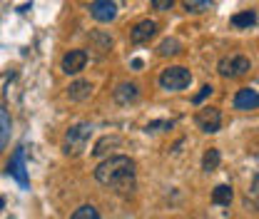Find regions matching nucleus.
I'll use <instances>...</instances> for the list:
<instances>
[{"label":"nucleus","instance_id":"nucleus-1","mask_svg":"<svg viewBox=\"0 0 259 219\" xmlns=\"http://www.w3.org/2000/svg\"><path fill=\"white\" fill-rule=\"evenodd\" d=\"M95 180L102 187H110L120 194H130L135 189V162L125 155L107 157L95 169Z\"/></svg>","mask_w":259,"mask_h":219},{"label":"nucleus","instance_id":"nucleus-2","mask_svg":"<svg viewBox=\"0 0 259 219\" xmlns=\"http://www.w3.org/2000/svg\"><path fill=\"white\" fill-rule=\"evenodd\" d=\"M90 135H93V125H88V122H80V125L70 127V129L65 132L63 152L67 157L82 155V152H85V147H88V140H90Z\"/></svg>","mask_w":259,"mask_h":219},{"label":"nucleus","instance_id":"nucleus-3","mask_svg":"<svg viewBox=\"0 0 259 219\" xmlns=\"http://www.w3.org/2000/svg\"><path fill=\"white\" fill-rule=\"evenodd\" d=\"M190 82H192V72L187 67H182V65L167 67V70H162V75H160V87L167 90V93H180Z\"/></svg>","mask_w":259,"mask_h":219},{"label":"nucleus","instance_id":"nucleus-4","mask_svg":"<svg viewBox=\"0 0 259 219\" xmlns=\"http://www.w3.org/2000/svg\"><path fill=\"white\" fill-rule=\"evenodd\" d=\"M249 58H244V55H229V58H222L220 65H217V72L222 75V77H229V80H234V77H244L247 72H249Z\"/></svg>","mask_w":259,"mask_h":219},{"label":"nucleus","instance_id":"nucleus-5","mask_svg":"<svg viewBox=\"0 0 259 219\" xmlns=\"http://www.w3.org/2000/svg\"><path fill=\"white\" fill-rule=\"evenodd\" d=\"M194 122H197V127H199L202 132L214 135V132H220V127H222V112H220L217 107H202V110L197 112Z\"/></svg>","mask_w":259,"mask_h":219},{"label":"nucleus","instance_id":"nucleus-6","mask_svg":"<svg viewBox=\"0 0 259 219\" xmlns=\"http://www.w3.org/2000/svg\"><path fill=\"white\" fill-rule=\"evenodd\" d=\"M85 65H88V53L85 50H70V53L63 55L60 67H63L65 75H77V72L85 70Z\"/></svg>","mask_w":259,"mask_h":219},{"label":"nucleus","instance_id":"nucleus-7","mask_svg":"<svg viewBox=\"0 0 259 219\" xmlns=\"http://www.w3.org/2000/svg\"><path fill=\"white\" fill-rule=\"evenodd\" d=\"M90 15L97 23H112L117 18V5L112 0H93L90 3Z\"/></svg>","mask_w":259,"mask_h":219},{"label":"nucleus","instance_id":"nucleus-8","mask_svg":"<svg viewBox=\"0 0 259 219\" xmlns=\"http://www.w3.org/2000/svg\"><path fill=\"white\" fill-rule=\"evenodd\" d=\"M155 32H157V23L155 20H140L130 32V40L135 45H145V42H150L155 37Z\"/></svg>","mask_w":259,"mask_h":219},{"label":"nucleus","instance_id":"nucleus-9","mask_svg":"<svg viewBox=\"0 0 259 219\" xmlns=\"http://www.w3.org/2000/svg\"><path fill=\"white\" fill-rule=\"evenodd\" d=\"M8 172L20 182V187L23 189L28 187V172H25V152H23V147H18L15 155H13V159L8 162Z\"/></svg>","mask_w":259,"mask_h":219},{"label":"nucleus","instance_id":"nucleus-10","mask_svg":"<svg viewBox=\"0 0 259 219\" xmlns=\"http://www.w3.org/2000/svg\"><path fill=\"white\" fill-rule=\"evenodd\" d=\"M234 110L249 112V110H259V93L252 87H242L234 95Z\"/></svg>","mask_w":259,"mask_h":219},{"label":"nucleus","instance_id":"nucleus-11","mask_svg":"<svg viewBox=\"0 0 259 219\" xmlns=\"http://www.w3.org/2000/svg\"><path fill=\"white\" fill-rule=\"evenodd\" d=\"M90 50L95 53L97 58H105V55L112 50V37H110L105 30L90 32Z\"/></svg>","mask_w":259,"mask_h":219},{"label":"nucleus","instance_id":"nucleus-12","mask_svg":"<svg viewBox=\"0 0 259 219\" xmlns=\"http://www.w3.org/2000/svg\"><path fill=\"white\" fill-rule=\"evenodd\" d=\"M140 97V87L135 82H120L117 90H115V102L117 105H130Z\"/></svg>","mask_w":259,"mask_h":219},{"label":"nucleus","instance_id":"nucleus-13","mask_svg":"<svg viewBox=\"0 0 259 219\" xmlns=\"http://www.w3.org/2000/svg\"><path fill=\"white\" fill-rule=\"evenodd\" d=\"M93 93V85L88 82V80H77V82H72L70 87H67V97L72 100V102H82V100H88Z\"/></svg>","mask_w":259,"mask_h":219},{"label":"nucleus","instance_id":"nucleus-14","mask_svg":"<svg viewBox=\"0 0 259 219\" xmlns=\"http://www.w3.org/2000/svg\"><path fill=\"white\" fill-rule=\"evenodd\" d=\"M10 129H13V120H10V112L5 107H0V155L10 140Z\"/></svg>","mask_w":259,"mask_h":219},{"label":"nucleus","instance_id":"nucleus-15","mask_svg":"<svg viewBox=\"0 0 259 219\" xmlns=\"http://www.w3.org/2000/svg\"><path fill=\"white\" fill-rule=\"evenodd\" d=\"M229 23H232L234 28H252V25H257V13H254V10H242V13L232 15Z\"/></svg>","mask_w":259,"mask_h":219},{"label":"nucleus","instance_id":"nucleus-16","mask_svg":"<svg viewBox=\"0 0 259 219\" xmlns=\"http://www.w3.org/2000/svg\"><path fill=\"white\" fill-rule=\"evenodd\" d=\"M232 197H234V192H232L229 185H217V187L212 189V202L220 204V207H229Z\"/></svg>","mask_w":259,"mask_h":219},{"label":"nucleus","instance_id":"nucleus-17","mask_svg":"<svg viewBox=\"0 0 259 219\" xmlns=\"http://www.w3.org/2000/svg\"><path fill=\"white\" fill-rule=\"evenodd\" d=\"M182 50V42L177 40V37H167V40H162L160 48H157V55L162 58H169V55H177Z\"/></svg>","mask_w":259,"mask_h":219},{"label":"nucleus","instance_id":"nucleus-18","mask_svg":"<svg viewBox=\"0 0 259 219\" xmlns=\"http://www.w3.org/2000/svg\"><path fill=\"white\" fill-rule=\"evenodd\" d=\"M122 145V140L120 137H102L100 142L95 145V150H93V155L95 157H102V155H107L112 147H120Z\"/></svg>","mask_w":259,"mask_h":219},{"label":"nucleus","instance_id":"nucleus-19","mask_svg":"<svg viewBox=\"0 0 259 219\" xmlns=\"http://www.w3.org/2000/svg\"><path fill=\"white\" fill-rule=\"evenodd\" d=\"M220 159H222V157H220V150H214V147L207 150L204 157H202V169H207V172L217 169V167H220Z\"/></svg>","mask_w":259,"mask_h":219},{"label":"nucleus","instance_id":"nucleus-20","mask_svg":"<svg viewBox=\"0 0 259 219\" xmlns=\"http://www.w3.org/2000/svg\"><path fill=\"white\" fill-rule=\"evenodd\" d=\"M72 219H100V212H97L93 204H82L80 209H75Z\"/></svg>","mask_w":259,"mask_h":219},{"label":"nucleus","instance_id":"nucleus-21","mask_svg":"<svg viewBox=\"0 0 259 219\" xmlns=\"http://www.w3.org/2000/svg\"><path fill=\"white\" fill-rule=\"evenodd\" d=\"M212 93H214V87H212V85H202V90L192 97V102H194V105H202V102H204V100H207Z\"/></svg>","mask_w":259,"mask_h":219},{"label":"nucleus","instance_id":"nucleus-22","mask_svg":"<svg viewBox=\"0 0 259 219\" xmlns=\"http://www.w3.org/2000/svg\"><path fill=\"white\" fill-rule=\"evenodd\" d=\"M207 3H209V0H182L185 10H190V13H199V10H202Z\"/></svg>","mask_w":259,"mask_h":219},{"label":"nucleus","instance_id":"nucleus-23","mask_svg":"<svg viewBox=\"0 0 259 219\" xmlns=\"http://www.w3.org/2000/svg\"><path fill=\"white\" fill-rule=\"evenodd\" d=\"M172 5H175V0H152V8L160 10V13H167Z\"/></svg>","mask_w":259,"mask_h":219},{"label":"nucleus","instance_id":"nucleus-24","mask_svg":"<svg viewBox=\"0 0 259 219\" xmlns=\"http://www.w3.org/2000/svg\"><path fill=\"white\" fill-rule=\"evenodd\" d=\"M249 197L254 199V204H259V174H254V182H252V189H249Z\"/></svg>","mask_w":259,"mask_h":219},{"label":"nucleus","instance_id":"nucleus-25","mask_svg":"<svg viewBox=\"0 0 259 219\" xmlns=\"http://www.w3.org/2000/svg\"><path fill=\"white\" fill-rule=\"evenodd\" d=\"M160 127H172V122H150V125H147V132H157Z\"/></svg>","mask_w":259,"mask_h":219},{"label":"nucleus","instance_id":"nucleus-26","mask_svg":"<svg viewBox=\"0 0 259 219\" xmlns=\"http://www.w3.org/2000/svg\"><path fill=\"white\" fill-rule=\"evenodd\" d=\"M132 67H135V70H142V60H140V58H135V60H132Z\"/></svg>","mask_w":259,"mask_h":219},{"label":"nucleus","instance_id":"nucleus-27","mask_svg":"<svg viewBox=\"0 0 259 219\" xmlns=\"http://www.w3.org/2000/svg\"><path fill=\"white\" fill-rule=\"evenodd\" d=\"M3 209H5V199L0 197V212H3Z\"/></svg>","mask_w":259,"mask_h":219}]
</instances>
